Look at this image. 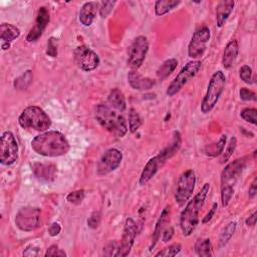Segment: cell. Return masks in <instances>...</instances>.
Here are the masks:
<instances>
[{"instance_id": "1", "label": "cell", "mask_w": 257, "mask_h": 257, "mask_svg": "<svg viewBox=\"0 0 257 257\" xmlns=\"http://www.w3.org/2000/svg\"><path fill=\"white\" fill-rule=\"evenodd\" d=\"M31 148L40 156L60 157L68 153L70 145L60 132L46 131L32 139Z\"/></svg>"}, {"instance_id": "2", "label": "cell", "mask_w": 257, "mask_h": 257, "mask_svg": "<svg viewBox=\"0 0 257 257\" xmlns=\"http://www.w3.org/2000/svg\"><path fill=\"white\" fill-rule=\"evenodd\" d=\"M210 191V184L203 185L201 190L187 203L180 215V228L184 236H190L199 223V213L204 206L205 200Z\"/></svg>"}, {"instance_id": "3", "label": "cell", "mask_w": 257, "mask_h": 257, "mask_svg": "<svg viewBox=\"0 0 257 257\" xmlns=\"http://www.w3.org/2000/svg\"><path fill=\"white\" fill-rule=\"evenodd\" d=\"M94 117L105 131L116 138H122L127 133L128 127L123 115L107 103H99L95 106Z\"/></svg>"}, {"instance_id": "4", "label": "cell", "mask_w": 257, "mask_h": 257, "mask_svg": "<svg viewBox=\"0 0 257 257\" xmlns=\"http://www.w3.org/2000/svg\"><path fill=\"white\" fill-rule=\"evenodd\" d=\"M247 164V158H238L229 163L221 173V202L226 207L234 195V187Z\"/></svg>"}, {"instance_id": "5", "label": "cell", "mask_w": 257, "mask_h": 257, "mask_svg": "<svg viewBox=\"0 0 257 257\" xmlns=\"http://www.w3.org/2000/svg\"><path fill=\"white\" fill-rule=\"evenodd\" d=\"M19 125L24 130L46 132L51 126V119L48 114L37 105L25 107L18 117Z\"/></svg>"}, {"instance_id": "6", "label": "cell", "mask_w": 257, "mask_h": 257, "mask_svg": "<svg viewBox=\"0 0 257 257\" xmlns=\"http://www.w3.org/2000/svg\"><path fill=\"white\" fill-rule=\"evenodd\" d=\"M226 84V76L223 71L218 70L211 76L206 94L201 103V111L203 113H209L216 106L221 94L224 91Z\"/></svg>"}, {"instance_id": "7", "label": "cell", "mask_w": 257, "mask_h": 257, "mask_svg": "<svg viewBox=\"0 0 257 257\" xmlns=\"http://www.w3.org/2000/svg\"><path fill=\"white\" fill-rule=\"evenodd\" d=\"M201 67L202 62L200 60L189 61L168 86L166 91L167 95L174 96L175 94H177L185 86V84H187V82L199 72Z\"/></svg>"}, {"instance_id": "8", "label": "cell", "mask_w": 257, "mask_h": 257, "mask_svg": "<svg viewBox=\"0 0 257 257\" xmlns=\"http://www.w3.org/2000/svg\"><path fill=\"white\" fill-rule=\"evenodd\" d=\"M15 225L24 232L36 230L41 224V210L37 207L21 208L15 215Z\"/></svg>"}, {"instance_id": "9", "label": "cell", "mask_w": 257, "mask_h": 257, "mask_svg": "<svg viewBox=\"0 0 257 257\" xmlns=\"http://www.w3.org/2000/svg\"><path fill=\"white\" fill-rule=\"evenodd\" d=\"M149 51V42L146 36H137L127 48V65L133 69H138L144 63Z\"/></svg>"}, {"instance_id": "10", "label": "cell", "mask_w": 257, "mask_h": 257, "mask_svg": "<svg viewBox=\"0 0 257 257\" xmlns=\"http://www.w3.org/2000/svg\"><path fill=\"white\" fill-rule=\"evenodd\" d=\"M18 144L10 131L3 132L0 139V162L4 166L13 165L18 159Z\"/></svg>"}, {"instance_id": "11", "label": "cell", "mask_w": 257, "mask_h": 257, "mask_svg": "<svg viewBox=\"0 0 257 257\" xmlns=\"http://www.w3.org/2000/svg\"><path fill=\"white\" fill-rule=\"evenodd\" d=\"M195 185L196 175L193 170H187L180 176L175 192V201L179 206H183L189 201L194 192Z\"/></svg>"}, {"instance_id": "12", "label": "cell", "mask_w": 257, "mask_h": 257, "mask_svg": "<svg viewBox=\"0 0 257 257\" xmlns=\"http://www.w3.org/2000/svg\"><path fill=\"white\" fill-rule=\"evenodd\" d=\"M211 37L210 28L202 26L196 30L188 45V55L192 59H198L203 56L206 51L207 44Z\"/></svg>"}, {"instance_id": "13", "label": "cell", "mask_w": 257, "mask_h": 257, "mask_svg": "<svg viewBox=\"0 0 257 257\" xmlns=\"http://www.w3.org/2000/svg\"><path fill=\"white\" fill-rule=\"evenodd\" d=\"M73 57L76 65L83 71L94 70L100 62L99 56L86 45H79L73 51Z\"/></svg>"}, {"instance_id": "14", "label": "cell", "mask_w": 257, "mask_h": 257, "mask_svg": "<svg viewBox=\"0 0 257 257\" xmlns=\"http://www.w3.org/2000/svg\"><path fill=\"white\" fill-rule=\"evenodd\" d=\"M122 153L115 148L106 150L96 163V174L105 176L115 171L121 164Z\"/></svg>"}, {"instance_id": "15", "label": "cell", "mask_w": 257, "mask_h": 257, "mask_svg": "<svg viewBox=\"0 0 257 257\" xmlns=\"http://www.w3.org/2000/svg\"><path fill=\"white\" fill-rule=\"evenodd\" d=\"M138 233V226L136 222L134 221L133 218H126L124 227H123V232L122 236L119 242L118 250L116 253L117 257H124L127 256L133 248V245L135 243V239L137 237Z\"/></svg>"}, {"instance_id": "16", "label": "cell", "mask_w": 257, "mask_h": 257, "mask_svg": "<svg viewBox=\"0 0 257 257\" xmlns=\"http://www.w3.org/2000/svg\"><path fill=\"white\" fill-rule=\"evenodd\" d=\"M168 159H169L168 156L163 151H161L158 155L151 158L147 162V164L145 165L142 171V174L139 179V185L144 186L150 180H152L155 177V175L159 172V170L163 168V166L166 164Z\"/></svg>"}, {"instance_id": "17", "label": "cell", "mask_w": 257, "mask_h": 257, "mask_svg": "<svg viewBox=\"0 0 257 257\" xmlns=\"http://www.w3.org/2000/svg\"><path fill=\"white\" fill-rule=\"evenodd\" d=\"M49 21H50V16H49L48 9L44 6L40 7L38 9L35 24L26 36V41L29 42V43L37 41L40 38V36L43 34V32H44L46 26L48 25Z\"/></svg>"}, {"instance_id": "18", "label": "cell", "mask_w": 257, "mask_h": 257, "mask_svg": "<svg viewBox=\"0 0 257 257\" xmlns=\"http://www.w3.org/2000/svg\"><path fill=\"white\" fill-rule=\"evenodd\" d=\"M34 176L43 182H52L56 178L57 168L53 164L34 163L31 165Z\"/></svg>"}, {"instance_id": "19", "label": "cell", "mask_w": 257, "mask_h": 257, "mask_svg": "<svg viewBox=\"0 0 257 257\" xmlns=\"http://www.w3.org/2000/svg\"><path fill=\"white\" fill-rule=\"evenodd\" d=\"M99 9V2H95V1H89V2H85L80 10H79V22L83 25V26H90L96 16L97 10Z\"/></svg>"}, {"instance_id": "20", "label": "cell", "mask_w": 257, "mask_h": 257, "mask_svg": "<svg viewBox=\"0 0 257 257\" xmlns=\"http://www.w3.org/2000/svg\"><path fill=\"white\" fill-rule=\"evenodd\" d=\"M130 85L136 90H149L155 86L156 81L150 77H145L136 70H132L127 74Z\"/></svg>"}, {"instance_id": "21", "label": "cell", "mask_w": 257, "mask_h": 257, "mask_svg": "<svg viewBox=\"0 0 257 257\" xmlns=\"http://www.w3.org/2000/svg\"><path fill=\"white\" fill-rule=\"evenodd\" d=\"M1 48L2 50L9 49L11 42L20 36V30L13 24L2 23L1 26Z\"/></svg>"}, {"instance_id": "22", "label": "cell", "mask_w": 257, "mask_h": 257, "mask_svg": "<svg viewBox=\"0 0 257 257\" xmlns=\"http://www.w3.org/2000/svg\"><path fill=\"white\" fill-rule=\"evenodd\" d=\"M235 6L233 0H222L219 1L216 6V23L219 28L223 27L232 13Z\"/></svg>"}, {"instance_id": "23", "label": "cell", "mask_w": 257, "mask_h": 257, "mask_svg": "<svg viewBox=\"0 0 257 257\" xmlns=\"http://www.w3.org/2000/svg\"><path fill=\"white\" fill-rule=\"evenodd\" d=\"M239 52V45L237 40H231L229 41L224 49L223 52V57H222V65L224 68L229 69L233 66L237 55Z\"/></svg>"}, {"instance_id": "24", "label": "cell", "mask_w": 257, "mask_h": 257, "mask_svg": "<svg viewBox=\"0 0 257 257\" xmlns=\"http://www.w3.org/2000/svg\"><path fill=\"white\" fill-rule=\"evenodd\" d=\"M107 104L118 112L124 111L126 108V102L122 91L118 88H112L107 96Z\"/></svg>"}, {"instance_id": "25", "label": "cell", "mask_w": 257, "mask_h": 257, "mask_svg": "<svg viewBox=\"0 0 257 257\" xmlns=\"http://www.w3.org/2000/svg\"><path fill=\"white\" fill-rule=\"evenodd\" d=\"M169 215H170V206H167V207L163 210V212H162L160 218L158 219V221H157V223H156V225H155V229H154V232H153L152 244H151V247H150L151 250L156 246L157 242L159 241L160 236H161V233H162L163 230L165 229V224H166V222H167V220H168V218H169Z\"/></svg>"}, {"instance_id": "26", "label": "cell", "mask_w": 257, "mask_h": 257, "mask_svg": "<svg viewBox=\"0 0 257 257\" xmlns=\"http://www.w3.org/2000/svg\"><path fill=\"white\" fill-rule=\"evenodd\" d=\"M178 66V60L176 58H170L165 60L157 69L156 75L159 80L166 79L169 75H171L174 70Z\"/></svg>"}, {"instance_id": "27", "label": "cell", "mask_w": 257, "mask_h": 257, "mask_svg": "<svg viewBox=\"0 0 257 257\" xmlns=\"http://www.w3.org/2000/svg\"><path fill=\"white\" fill-rule=\"evenodd\" d=\"M226 137H227L226 135H222L217 142H215L211 145H208L204 149V153L207 156L212 157V158H215V157L221 155L225 149V145H226V141H227Z\"/></svg>"}, {"instance_id": "28", "label": "cell", "mask_w": 257, "mask_h": 257, "mask_svg": "<svg viewBox=\"0 0 257 257\" xmlns=\"http://www.w3.org/2000/svg\"><path fill=\"white\" fill-rule=\"evenodd\" d=\"M181 1L177 0H159L155 3V13L157 16H163L174 8H176Z\"/></svg>"}, {"instance_id": "29", "label": "cell", "mask_w": 257, "mask_h": 257, "mask_svg": "<svg viewBox=\"0 0 257 257\" xmlns=\"http://www.w3.org/2000/svg\"><path fill=\"white\" fill-rule=\"evenodd\" d=\"M195 252L198 256L209 257L212 255V244L208 238H199L194 245Z\"/></svg>"}, {"instance_id": "30", "label": "cell", "mask_w": 257, "mask_h": 257, "mask_svg": "<svg viewBox=\"0 0 257 257\" xmlns=\"http://www.w3.org/2000/svg\"><path fill=\"white\" fill-rule=\"evenodd\" d=\"M236 227H237V223L235 221H231L222 229V231L219 235V240H218L219 248H223L228 243V241L233 236V234L236 230Z\"/></svg>"}, {"instance_id": "31", "label": "cell", "mask_w": 257, "mask_h": 257, "mask_svg": "<svg viewBox=\"0 0 257 257\" xmlns=\"http://www.w3.org/2000/svg\"><path fill=\"white\" fill-rule=\"evenodd\" d=\"M142 117L134 107H131L128 110V130L131 133H136L142 125Z\"/></svg>"}, {"instance_id": "32", "label": "cell", "mask_w": 257, "mask_h": 257, "mask_svg": "<svg viewBox=\"0 0 257 257\" xmlns=\"http://www.w3.org/2000/svg\"><path fill=\"white\" fill-rule=\"evenodd\" d=\"M32 78H33L32 71L27 70L22 75H20L19 77H17L14 80L13 85H14L15 89H26L29 86V84L31 83Z\"/></svg>"}, {"instance_id": "33", "label": "cell", "mask_w": 257, "mask_h": 257, "mask_svg": "<svg viewBox=\"0 0 257 257\" xmlns=\"http://www.w3.org/2000/svg\"><path fill=\"white\" fill-rule=\"evenodd\" d=\"M181 249H182L181 244L174 243V244H171L168 247L162 249L158 253H156L155 256H157V257H159V256H161V257H173V256H176L181 251Z\"/></svg>"}, {"instance_id": "34", "label": "cell", "mask_w": 257, "mask_h": 257, "mask_svg": "<svg viewBox=\"0 0 257 257\" xmlns=\"http://www.w3.org/2000/svg\"><path fill=\"white\" fill-rule=\"evenodd\" d=\"M256 113L257 110L254 107H246L244 109L241 110L240 112V116L242 119H244L245 121L252 123V124H256L257 123V118H256Z\"/></svg>"}, {"instance_id": "35", "label": "cell", "mask_w": 257, "mask_h": 257, "mask_svg": "<svg viewBox=\"0 0 257 257\" xmlns=\"http://www.w3.org/2000/svg\"><path fill=\"white\" fill-rule=\"evenodd\" d=\"M236 145H237V140H236L235 137H232L230 139L226 149H225V152H224V154H223V156L221 158L220 163L224 164V163H226L230 159V157L233 155V153H234V151L236 149Z\"/></svg>"}, {"instance_id": "36", "label": "cell", "mask_w": 257, "mask_h": 257, "mask_svg": "<svg viewBox=\"0 0 257 257\" xmlns=\"http://www.w3.org/2000/svg\"><path fill=\"white\" fill-rule=\"evenodd\" d=\"M85 197L84 190H76L73 192H70L66 196V201L70 204H80Z\"/></svg>"}, {"instance_id": "37", "label": "cell", "mask_w": 257, "mask_h": 257, "mask_svg": "<svg viewBox=\"0 0 257 257\" xmlns=\"http://www.w3.org/2000/svg\"><path fill=\"white\" fill-rule=\"evenodd\" d=\"M118 246H119V242L116 241V240L108 242L102 248V255H104V256H116Z\"/></svg>"}, {"instance_id": "38", "label": "cell", "mask_w": 257, "mask_h": 257, "mask_svg": "<svg viewBox=\"0 0 257 257\" xmlns=\"http://www.w3.org/2000/svg\"><path fill=\"white\" fill-rule=\"evenodd\" d=\"M46 54L50 57H56L58 54V41L55 37H50L47 41Z\"/></svg>"}, {"instance_id": "39", "label": "cell", "mask_w": 257, "mask_h": 257, "mask_svg": "<svg viewBox=\"0 0 257 257\" xmlns=\"http://www.w3.org/2000/svg\"><path fill=\"white\" fill-rule=\"evenodd\" d=\"M239 76L241 80L247 84L252 83V68L249 65H243L239 69Z\"/></svg>"}, {"instance_id": "40", "label": "cell", "mask_w": 257, "mask_h": 257, "mask_svg": "<svg viewBox=\"0 0 257 257\" xmlns=\"http://www.w3.org/2000/svg\"><path fill=\"white\" fill-rule=\"evenodd\" d=\"M115 1H101L99 2V15L101 18H105L115 5Z\"/></svg>"}, {"instance_id": "41", "label": "cell", "mask_w": 257, "mask_h": 257, "mask_svg": "<svg viewBox=\"0 0 257 257\" xmlns=\"http://www.w3.org/2000/svg\"><path fill=\"white\" fill-rule=\"evenodd\" d=\"M100 220H101L100 212L99 211H94L90 214V216L87 219V226L89 228L95 229V228L98 227V225L100 223Z\"/></svg>"}, {"instance_id": "42", "label": "cell", "mask_w": 257, "mask_h": 257, "mask_svg": "<svg viewBox=\"0 0 257 257\" xmlns=\"http://www.w3.org/2000/svg\"><path fill=\"white\" fill-rule=\"evenodd\" d=\"M239 95H240V98L244 101H256V99H257L256 93L248 88H245V87H242L240 89Z\"/></svg>"}, {"instance_id": "43", "label": "cell", "mask_w": 257, "mask_h": 257, "mask_svg": "<svg viewBox=\"0 0 257 257\" xmlns=\"http://www.w3.org/2000/svg\"><path fill=\"white\" fill-rule=\"evenodd\" d=\"M44 255L46 257H48V256H61V257H63V256H66V253L62 249H60L58 246L51 245L49 248H47Z\"/></svg>"}, {"instance_id": "44", "label": "cell", "mask_w": 257, "mask_h": 257, "mask_svg": "<svg viewBox=\"0 0 257 257\" xmlns=\"http://www.w3.org/2000/svg\"><path fill=\"white\" fill-rule=\"evenodd\" d=\"M162 234H163L162 240H163L164 243H166V242H168V241H170V240L172 239V237H173V235H174V228L170 226V227L164 229L163 232H162Z\"/></svg>"}, {"instance_id": "45", "label": "cell", "mask_w": 257, "mask_h": 257, "mask_svg": "<svg viewBox=\"0 0 257 257\" xmlns=\"http://www.w3.org/2000/svg\"><path fill=\"white\" fill-rule=\"evenodd\" d=\"M48 234L50 235V236H52V237H55V236H57L59 233H60V231H61V227H60V225L58 224V223H52V224H50V226L48 227Z\"/></svg>"}, {"instance_id": "46", "label": "cell", "mask_w": 257, "mask_h": 257, "mask_svg": "<svg viewBox=\"0 0 257 257\" xmlns=\"http://www.w3.org/2000/svg\"><path fill=\"white\" fill-rule=\"evenodd\" d=\"M38 254H39V248L33 247V246H29L23 251L24 256H37Z\"/></svg>"}, {"instance_id": "47", "label": "cell", "mask_w": 257, "mask_h": 257, "mask_svg": "<svg viewBox=\"0 0 257 257\" xmlns=\"http://www.w3.org/2000/svg\"><path fill=\"white\" fill-rule=\"evenodd\" d=\"M217 207H218V205H217V203H214L213 204V206H212V208H211V210L208 212V214L205 216V218L202 220V223H207V222H209L211 219H212V217L214 216V214H215V212H216V210H217Z\"/></svg>"}, {"instance_id": "48", "label": "cell", "mask_w": 257, "mask_h": 257, "mask_svg": "<svg viewBox=\"0 0 257 257\" xmlns=\"http://www.w3.org/2000/svg\"><path fill=\"white\" fill-rule=\"evenodd\" d=\"M256 194H257L256 179H254V180H253V182H252V184H251V186L249 187V190H248V196H249V198H250V199H253V198H255Z\"/></svg>"}, {"instance_id": "49", "label": "cell", "mask_w": 257, "mask_h": 257, "mask_svg": "<svg viewBox=\"0 0 257 257\" xmlns=\"http://www.w3.org/2000/svg\"><path fill=\"white\" fill-rule=\"evenodd\" d=\"M256 219H257V213L256 212H253L246 220H245V223H246V225L249 227H253V226H255V224H256Z\"/></svg>"}]
</instances>
